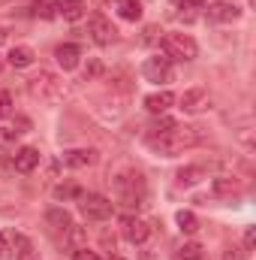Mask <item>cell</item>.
Segmentation results:
<instances>
[{
  "label": "cell",
  "instance_id": "cell-7",
  "mask_svg": "<svg viewBox=\"0 0 256 260\" xmlns=\"http://www.w3.org/2000/svg\"><path fill=\"white\" fill-rule=\"evenodd\" d=\"M88 34H91V40L97 43V46H112L115 40H118V27L106 18V15H91V21H88Z\"/></svg>",
  "mask_w": 256,
  "mask_h": 260
},
{
  "label": "cell",
  "instance_id": "cell-5",
  "mask_svg": "<svg viewBox=\"0 0 256 260\" xmlns=\"http://www.w3.org/2000/svg\"><path fill=\"white\" fill-rule=\"evenodd\" d=\"M78 209H81V215L88 221H106V218H112L115 203L103 194H88V197H81V206Z\"/></svg>",
  "mask_w": 256,
  "mask_h": 260
},
{
  "label": "cell",
  "instance_id": "cell-36",
  "mask_svg": "<svg viewBox=\"0 0 256 260\" xmlns=\"http://www.w3.org/2000/svg\"><path fill=\"white\" fill-rule=\"evenodd\" d=\"M112 260H121V257H112Z\"/></svg>",
  "mask_w": 256,
  "mask_h": 260
},
{
  "label": "cell",
  "instance_id": "cell-24",
  "mask_svg": "<svg viewBox=\"0 0 256 260\" xmlns=\"http://www.w3.org/2000/svg\"><path fill=\"white\" fill-rule=\"evenodd\" d=\"M214 191L217 194H235L238 191V182L235 179H214Z\"/></svg>",
  "mask_w": 256,
  "mask_h": 260
},
{
  "label": "cell",
  "instance_id": "cell-35",
  "mask_svg": "<svg viewBox=\"0 0 256 260\" xmlns=\"http://www.w3.org/2000/svg\"><path fill=\"white\" fill-rule=\"evenodd\" d=\"M0 70H3V58H0Z\"/></svg>",
  "mask_w": 256,
  "mask_h": 260
},
{
  "label": "cell",
  "instance_id": "cell-11",
  "mask_svg": "<svg viewBox=\"0 0 256 260\" xmlns=\"http://www.w3.org/2000/svg\"><path fill=\"white\" fill-rule=\"evenodd\" d=\"M64 167H72V170H81V167H91L97 164V151L94 148H66L61 154Z\"/></svg>",
  "mask_w": 256,
  "mask_h": 260
},
{
  "label": "cell",
  "instance_id": "cell-31",
  "mask_svg": "<svg viewBox=\"0 0 256 260\" xmlns=\"http://www.w3.org/2000/svg\"><path fill=\"white\" fill-rule=\"evenodd\" d=\"M157 34H163V30H157L154 24H151V27H145V37H142V43H154V40H157Z\"/></svg>",
  "mask_w": 256,
  "mask_h": 260
},
{
  "label": "cell",
  "instance_id": "cell-4",
  "mask_svg": "<svg viewBox=\"0 0 256 260\" xmlns=\"http://www.w3.org/2000/svg\"><path fill=\"white\" fill-rule=\"evenodd\" d=\"M160 49H163V58L169 61H193L199 55V46L190 34H166L160 40Z\"/></svg>",
  "mask_w": 256,
  "mask_h": 260
},
{
  "label": "cell",
  "instance_id": "cell-22",
  "mask_svg": "<svg viewBox=\"0 0 256 260\" xmlns=\"http://www.w3.org/2000/svg\"><path fill=\"white\" fill-rule=\"evenodd\" d=\"M175 260H202V245L199 242H184L175 251Z\"/></svg>",
  "mask_w": 256,
  "mask_h": 260
},
{
  "label": "cell",
  "instance_id": "cell-19",
  "mask_svg": "<svg viewBox=\"0 0 256 260\" xmlns=\"http://www.w3.org/2000/svg\"><path fill=\"white\" fill-rule=\"evenodd\" d=\"M9 239H12V254H15V260H30V254H33V245H30V239H27V236L12 233Z\"/></svg>",
  "mask_w": 256,
  "mask_h": 260
},
{
  "label": "cell",
  "instance_id": "cell-2",
  "mask_svg": "<svg viewBox=\"0 0 256 260\" xmlns=\"http://www.w3.org/2000/svg\"><path fill=\"white\" fill-rule=\"evenodd\" d=\"M112 185H115L118 203H124L130 209H139L145 203V179L139 173H121L112 179Z\"/></svg>",
  "mask_w": 256,
  "mask_h": 260
},
{
  "label": "cell",
  "instance_id": "cell-25",
  "mask_svg": "<svg viewBox=\"0 0 256 260\" xmlns=\"http://www.w3.org/2000/svg\"><path fill=\"white\" fill-rule=\"evenodd\" d=\"M175 124H178L175 118H160V121H154V124H151V130H148V133H166V130L175 127Z\"/></svg>",
  "mask_w": 256,
  "mask_h": 260
},
{
  "label": "cell",
  "instance_id": "cell-10",
  "mask_svg": "<svg viewBox=\"0 0 256 260\" xmlns=\"http://www.w3.org/2000/svg\"><path fill=\"white\" fill-rule=\"evenodd\" d=\"M238 15H241V9L229 0H217V3L208 6V18L217 21V24H232V21H238Z\"/></svg>",
  "mask_w": 256,
  "mask_h": 260
},
{
  "label": "cell",
  "instance_id": "cell-17",
  "mask_svg": "<svg viewBox=\"0 0 256 260\" xmlns=\"http://www.w3.org/2000/svg\"><path fill=\"white\" fill-rule=\"evenodd\" d=\"M46 221H49V227H52L55 233H66V230L72 227V218H69L66 209H52V212L46 215Z\"/></svg>",
  "mask_w": 256,
  "mask_h": 260
},
{
  "label": "cell",
  "instance_id": "cell-14",
  "mask_svg": "<svg viewBox=\"0 0 256 260\" xmlns=\"http://www.w3.org/2000/svg\"><path fill=\"white\" fill-rule=\"evenodd\" d=\"M172 103H175V94H172V91H154V94L145 97V109H148L151 115H163Z\"/></svg>",
  "mask_w": 256,
  "mask_h": 260
},
{
  "label": "cell",
  "instance_id": "cell-12",
  "mask_svg": "<svg viewBox=\"0 0 256 260\" xmlns=\"http://www.w3.org/2000/svg\"><path fill=\"white\" fill-rule=\"evenodd\" d=\"M12 167H15L18 173H33V170L39 167V148H33V145L18 148V151L12 154Z\"/></svg>",
  "mask_w": 256,
  "mask_h": 260
},
{
  "label": "cell",
  "instance_id": "cell-9",
  "mask_svg": "<svg viewBox=\"0 0 256 260\" xmlns=\"http://www.w3.org/2000/svg\"><path fill=\"white\" fill-rule=\"evenodd\" d=\"M208 106H211V94H208L205 88H190V91L181 94V109H184L187 115H199V112H205Z\"/></svg>",
  "mask_w": 256,
  "mask_h": 260
},
{
  "label": "cell",
  "instance_id": "cell-30",
  "mask_svg": "<svg viewBox=\"0 0 256 260\" xmlns=\"http://www.w3.org/2000/svg\"><path fill=\"white\" fill-rule=\"evenodd\" d=\"M253 242H256V227H247V233H244V248L250 251V248H253Z\"/></svg>",
  "mask_w": 256,
  "mask_h": 260
},
{
  "label": "cell",
  "instance_id": "cell-13",
  "mask_svg": "<svg viewBox=\"0 0 256 260\" xmlns=\"http://www.w3.org/2000/svg\"><path fill=\"white\" fill-rule=\"evenodd\" d=\"M55 61H58V67H64V70H75L78 61H81V49L75 43H61L55 49Z\"/></svg>",
  "mask_w": 256,
  "mask_h": 260
},
{
  "label": "cell",
  "instance_id": "cell-27",
  "mask_svg": "<svg viewBox=\"0 0 256 260\" xmlns=\"http://www.w3.org/2000/svg\"><path fill=\"white\" fill-rule=\"evenodd\" d=\"M72 260H100V254L84 245V248H75V251H72Z\"/></svg>",
  "mask_w": 256,
  "mask_h": 260
},
{
  "label": "cell",
  "instance_id": "cell-29",
  "mask_svg": "<svg viewBox=\"0 0 256 260\" xmlns=\"http://www.w3.org/2000/svg\"><path fill=\"white\" fill-rule=\"evenodd\" d=\"M178 3V9H202L205 6V0H175Z\"/></svg>",
  "mask_w": 256,
  "mask_h": 260
},
{
  "label": "cell",
  "instance_id": "cell-18",
  "mask_svg": "<svg viewBox=\"0 0 256 260\" xmlns=\"http://www.w3.org/2000/svg\"><path fill=\"white\" fill-rule=\"evenodd\" d=\"M115 9H118V15H121L124 21H139V18H142V3H139V0H118Z\"/></svg>",
  "mask_w": 256,
  "mask_h": 260
},
{
  "label": "cell",
  "instance_id": "cell-28",
  "mask_svg": "<svg viewBox=\"0 0 256 260\" xmlns=\"http://www.w3.org/2000/svg\"><path fill=\"white\" fill-rule=\"evenodd\" d=\"M66 233H69V239H72V248H84V233H81V230H75V227H69Z\"/></svg>",
  "mask_w": 256,
  "mask_h": 260
},
{
  "label": "cell",
  "instance_id": "cell-8",
  "mask_svg": "<svg viewBox=\"0 0 256 260\" xmlns=\"http://www.w3.org/2000/svg\"><path fill=\"white\" fill-rule=\"evenodd\" d=\"M121 233H124V239H127V242L142 245V242L151 236V227H148L142 218H136V215H124V218H121Z\"/></svg>",
  "mask_w": 256,
  "mask_h": 260
},
{
  "label": "cell",
  "instance_id": "cell-3",
  "mask_svg": "<svg viewBox=\"0 0 256 260\" xmlns=\"http://www.w3.org/2000/svg\"><path fill=\"white\" fill-rule=\"evenodd\" d=\"M30 94H33L39 103L55 106V103H61V100H64V82H61L55 73L39 70V76H36V79H30Z\"/></svg>",
  "mask_w": 256,
  "mask_h": 260
},
{
  "label": "cell",
  "instance_id": "cell-34",
  "mask_svg": "<svg viewBox=\"0 0 256 260\" xmlns=\"http://www.w3.org/2000/svg\"><path fill=\"white\" fill-rule=\"evenodd\" d=\"M0 43H6V30L3 27H0Z\"/></svg>",
  "mask_w": 256,
  "mask_h": 260
},
{
  "label": "cell",
  "instance_id": "cell-6",
  "mask_svg": "<svg viewBox=\"0 0 256 260\" xmlns=\"http://www.w3.org/2000/svg\"><path fill=\"white\" fill-rule=\"evenodd\" d=\"M142 76H145L148 82L166 85V82H172V79H175V67H172V61H169V58L154 55V58H148V61L142 64Z\"/></svg>",
  "mask_w": 256,
  "mask_h": 260
},
{
  "label": "cell",
  "instance_id": "cell-32",
  "mask_svg": "<svg viewBox=\"0 0 256 260\" xmlns=\"http://www.w3.org/2000/svg\"><path fill=\"white\" fill-rule=\"evenodd\" d=\"M55 194L58 197H81V191H78V188H58Z\"/></svg>",
  "mask_w": 256,
  "mask_h": 260
},
{
  "label": "cell",
  "instance_id": "cell-1",
  "mask_svg": "<svg viewBox=\"0 0 256 260\" xmlns=\"http://www.w3.org/2000/svg\"><path fill=\"white\" fill-rule=\"evenodd\" d=\"M199 139H202L199 127H187V124H175V127H169L166 133H148V136H145L148 148L157 151V154H163V157H175V154H181L184 148L196 145Z\"/></svg>",
  "mask_w": 256,
  "mask_h": 260
},
{
  "label": "cell",
  "instance_id": "cell-21",
  "mask_svg": "<svg viewBox=\"0 0 256 260\" xmlns=\"http://www.w3.org/2000/svg\"><path fill=\"white\" fill-rule=\"evenodd\" d=\"M199 179H205L202 167H184V170H178V185H196Z\"/></svg>",
  "mask_w": 256,
  "mask_h": 260
},
{
  "label": "cell",
  "instance_id": "cell-26",
  "mask_svg": "<svg viewBox=\"0 0 256 260\" xmlns=\"http://www.w3.org/2000/svg\"><path fill=\"white\" fill-rule=\"evenodd\" d=\"M12 112V97H9V91H0V118H6Z\"/></svg>",
  "mask_w": 256,
  "mask_h": 260
},
{
  "label": "cell",
  "instance_id": "cell-23",
  "mask_svg": "<svg viewBox=\"0 0 256 260\" xmlns=\"http://www.w3.org/2000/svg\"><path fill=\"white\" fill-rule=\"evenodd\" d=\"M15 142H18V130L0 127V148H15Z\"/></svg>",
  "mask_w": 256,
  "mask_h": 260
},
{
  "label": "cell",
  "instance_id": "cell-20",
  "mask_svg": "<svg viewBox=\"0 0 256 260\" xmlns=\"http://www.w3.org/2000/svg\"><path fill=\"white\" fill-rule=\"evenodd\" d=\"M175 221H178V227H181V233H187V236L199 230V218H196L193 212H187V209H181V212L175 215Z\"/></svg>",
  "mask_w": 256,
  "mask_h": 260
},
{
  "label": "cell",
  "instance_id": "cell-15",
  "mask_svg": "<svg viewBox=\"0 0 256 260\" xmlns=\"http://www.w3.org/2000/svg\"><path fill=\"white\" fill-rule=\"evenodd\" d=\"M58 12L64 15L66 21H78V18H84L88 3L84 0H58Z\"/></svg>",
  "mask_w": 256,
  "mask_h": 260
},
{
  "label": "cell",
  "instance_id": "cell-16",
  "mask_svg": "<svg viewBox=\"0 0 256 260\" xmlns=\"http://www.w3.org/2000/svg\"><path fill=\"white\" fill-rule=\"evenodd\" d=\"M33 61H36V55H33L30 46H15L9 52V64L15 67V70H27V67H33Z\"/></svg>",
  "mask_w": 256,
  "mask_h": 260
},
{
  "label": "cell",
  "instance_id": "cell-33",
  "mask_svg": "<svg viewBox=\"0 0 256 260\" xmlns=\"http://www.w3.org/2000/svg\"><path fill=\"white\" fill-rule=\"evenodd\" d=\"M3 251H6V239L0 236V254H3Z\"/></svg>",
  "mask_w": 256,
  "mask_h": 260
}]
</instances>
